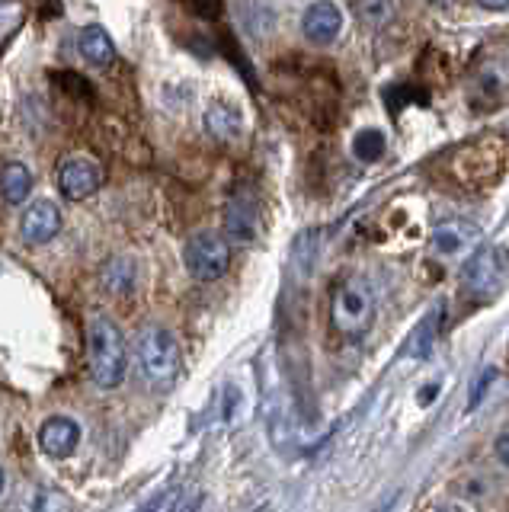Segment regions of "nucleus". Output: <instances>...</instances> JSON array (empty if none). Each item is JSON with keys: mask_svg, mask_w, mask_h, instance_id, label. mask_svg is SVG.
Here are the masks:
<instances>
[{"mask_svg": "<svg viewBox=\"0 0 509 512\" xmlns=\"http://www.w3.org/2000/svg\"><path fill=\"white\" fill-rule=\"evenodd\" d=\"M205 128H209V135L221 144H234L244 138V116L241 109L218 100L205 109Z\"/></svg>", "mask_w": 509, "mask_h": 512, "instance_id": "ddd939ff", "label": "nucleus"}, {"mask_svg": "<svg viewBox=\"0 0 509 512\" xmlns=\"http://www.w3.org/2000/svg\"><path fill=\"white\" fill-rule=\"evenodd\" d=\"M260 231V205L250 189H234L225 205V234L234 244H250Z\"/></svg>", "mask_w": 509, "mask_h": 512, "instance_id": "6e6552de", "label": "nucleus"}, {"mask_svg": "<svg viewBox=\"0 0 509 512\" xmlns=\"http://www.w3.org/2000/svg\"><path fill=\"white\" fill-rule=\"evenodd\" d=\"M183 266L196 282H215L231 266V244L218 231H199L186 240L183 247Z\"/></svg>", "mask_w": 509, "mask_h": 512, "instance_id": "39448f33", "label": "nucleus"}, {"mask_svg": "<svg viewBox=\"0 0 509 512\" xmlns=\"http://www.w3.org/2000/svg\"><path fill=\"white\" fill-rule=\"evenodd\" d=\"M55 183H58V192L65 199L84 202V199H90L93 192L100 189V183H103V167L93 157H87V154H74V157H68L65 164L58 167Z\"/></svg>", "mask_w": 509, "mask_h": 512, "instance_id": "423d86ee", "label": "nucleus"}, {"mask_svg": "<svg viewBox=\"0 0 509 512\" xmlns=\"http://www.w3.org/2000/svg\"><path fill=\"white\" fill-rule=\"evenodd\" d=\"M497 455L503 458V464H509V426L497 436Z\"/></svg>", "mask_w": 509, "mask_h": 512, "instance_id": "b1692460", "label": "nucleus"}, {"mask_svg": "<svg viewBox=\"0 0 509 512\" xmlns=\"http://www.w3.org/2000/svg\"><path fill=\"white\" fill-rule=\"evenodd\" d=\"M52 80L61 90H68V96H77V100H84V96L90 100V96H93V87L87 84L81 74H74V71H58V74H52Z\"/></svg>", "mask_w": 509, "mask_h": 512, "instance_id": "412c9836", "label": "nucleus"}, {"mask_svg": "<svg viewBox=\"0 0 509 512\" xmlns=\"http://www.w3.org/2000/svg\"><path fill=\"white\" fill-rule=\"evenodd\" d=\"M333 327L343 336H365L375 320V288L365 276H349L337 285L330 301Z\"/></svg>", "mask_w": 509, "mask_h": 512, "instance_id": "f03ea898", "label": "nucleus"}, {"mask_svg": "<svg viewBox=\"0 0 509 512\" xmlns=\"http://www.w3.org/2000/svg\"><path fill=\"white\" fill-rule=\"evenodd\" d=\"M429 4H433V7H449L452 0H429Z\"/></svg>", "mask_w": 509, "mask_h": 512, "instance_id": "bb28decb", "label": "nucleus"}, {"mask_svg": "<svg viewBox=\"0 0 509 512\" xmlns=\"http://www.w3.org/2000/svg\"><path fill=\"white\" fill-rule=\"evenodd\" d=\"M509 276V253L506 247H481L477 253H471V260L461 269V285L465 292L477 301H493L506 285Z\"/></svg>", "mask_w": 509, "mask_h": 512, "instance_id": "20e7f679", "label": "nucleus"}, {"mask_svg": "<svg viewBox=\"0 0 509 512\" xmlns=\"http://www.w3.org/2000/svg\"><path fill=\"white\" fill-rule=\"evenodd\" d=\"M33 192V173L20 160H10V164L0 167V196L7 205H23Z\"/></svg>", "mask_w": 509, "mask_h": 512, "instance_id": "2eb2a0df", "label": "nucleus"}, {"mask_svg": "<svg viewBox=\"0 0 509 512\" xmlns=\"http://www.w3.org/2000/svg\"><path fill=\"white\" fill-rule=\"evenodd\" d=\"M180 500H183V490H180V487H170V490L154 493L151 500H148L145 506H141L138 512H173Z\"/></svg>", "mask_w": 509, "mask_h": 512, "instance_id": "4be33fe9", "label": "nucleus"}, {"mask_svg": "<svg viewBox=\"0 0 509 512\" xmlns=\"http://www.w3.org/2000/svg\"><path fill=\"white\" fill-rule=\"evenodd\" d=\"M138 282V266L132 256H116L103 266V288L113 295H129Z\"/></svg>", "mask_w": 509, "mask_h": 512, "instance_id": "dca6fc26", "label": "nucleus"}, {"mask_svg": "<svg viewBox=\"0 0 509 512\" xmlns=\"http://www.w3.org/2000/svg\"><path fill=\"white\" fill-rule=\"evenodd\" d=\"M77 442H81V426H77L71 416H52V420H45L39 429L42 452L52 458H71Z\"/></svg>", "mask_w": 509, "mask_h": 512, "instance_id": "f8f14e48", "label": "nucleus"}, {"mask_svg": "<svg viewBox=\"0 0 509 512\" xmlns=\"http://www.w3.org/2000/svg\"><path fill=\"white\" fill-rule=\"evenodd\" d=\"M343 29V10L333 0H314L301 16V32L314 45H330Z\"/></svg>", "mask_w": 509, "mask_h": 512, "instance_id": "9d476101", "label": "nucleus"}, {"mask_svg": "<svg viewBox=\"0 0 509 512\" xmlns=\"http://www.w3.org/2000/svg\"><path fill=\"white\" fill-rule=\"evenodd\" d=\"M77 48H81V55L90 64H97V68H106V64L116 61V42L97 23H90V26L81 29V36H77Z\"/></svg>", "mask_w": 509, "mask_h": 512, "instance_id": "4468645a", "label": "nucleus"}, {"mask_svg": "<svg viewBox=\"0 0 509 512\" xmlns=\"http://www.w3.org/2000/svg\"><path fill=\"white\" fill-rule=\"evenodd\" d=\"M87 346H90V375L97 388L113 391L122 384L129 372V346H125L122 330L109 317H93L87 327Z\"/></svg>", "mask_w": 509, "mask_h": 512, "instance_id": "f257e3e1", "label": "nucleus"}, {"mask_svg": "<svg viewBox=\"0 0 509 512\" xmlns=\"http://www.w3.org/2000/svg\"><path fill=\"white\" fill-rule=\"evenodd\" d=\"M468 96H471V106H477V109H497V106H503L506 96H509V64L500 61V58L484 61L481 68L474 71V77H471Z\"/></svg>", "mask_w": 509, "mask_h": 512, "instance_id": "0eeeda50", "label": "nucleus"}, {"mask_svg": "<svg viewBox=\"0 0 509 512\" xmlns=\"http://www.w3.org/2000/svg\"><path fill=\"white\" fill-rule=\"evenodd\" d=\"M493 378H497V368H487V372H484V378H481V384H474V391H471V400H468V407H474V404H477V400H481V397H484V391H487V384H490Z\"/></svg>", "mask_w": 509, "mask_h": 512, "instance_id": "5701e85b", "label": "nucleus"}, {"mask_svg": "<svg viewBox=\"0 0 509 512\" xmlns=\"http://www.w3.org/2000/svg\"><path fill=\"white\" fill-rule=\"evenodd\" d=\"M23 512H61V496L49 487H36L26 493Z\"/></svg>", "mask_w": 509, "mask_h": 512, "instance_id": "6ab92c4d", "label": "nucleus"}, {"mask_svg": "<svg viewBox=\"0 0 509 512\" xmlns=\"http://www.w3.org/2000/svg\"><path fill=\"white\" fill-rule=\"evenodd\" d=\"M0 490H4V471H0Z\"/></svg>", "mask_w": 509, "mask_h": 512, "instance_id": "c85d7f7f", "label": "nucleus"}, {"mask_svg": "<svg viewBox=\"0 0 509 512\" xmlns=\"http://www.w3.org/2000/svg\"><path fill=\"white\" fill-rule=\"evenodd\" d=\"M138 362H141V372H145V378L157 391L173 388V381L180 378V368H183V352H180L177 336L164 327H148L138 336Z\"/></svg>", "mask_w": 509, "mask_h": 512, "instance_id": "7ed1b4c3", "label": "nucleus"}, {"mask_svg": "<svg viewBox=\"0 0 509 512\" xmlns=\"http://www.w3.org/2000/svg\"><path fill=\"white\" fill-rule=\"evenodd\" d=\"M359 13L365 16V23L385 26L394 16V0H359Z\"/></svg>", "mask_w": 509, "mask_h": 512, "instance_id": "aec40b11", "label": "nucleus"}, {"mask_svg": "<svg viewBox=\"0 0 509 512\" xmlns=\"http://www.w3.org/2000/svg\"><path fill=\"white\" fill-rule=\"evenodd\" d=\"M385 148H388L385 132L375 125H365L353 135V157L359 160V164H375V160L385 157Z\"/></svg>", "mask_w": 509, "mask_h": 512, "instance_id": "f3484780", "label": "nucleus"}, {"mask_svg": "<svg viewBox=\"0 0 509 512\" xmlns=\"http://www.w3.org/2000/svg\"><path fill=\"white\" fill-rule=\"evenodd\" d=\"M61 224H65V218H61V208L52 199H39L23 212L20 234H23L26 244L42 247V244H49V240H55L61 234Z\"/></svg>", "mask_w": 509, "mask_h": 512, "instance_id": "1a4fd4ad", "label": "nucleus"}, {"mask_svg": "<svg viewBox=\"0 0 509 512\" xmlns=\"http://www.w3.org/2000/svg\"><path fill=\"white\" fill-rule=\"evenodd\" d=\"M199 13H205V16H212V13H218V0H189Z\"/></svg>", "mask_w": 509, "mask_h": 512, "instance_id": "393cba45", "label": "nucleus"}, {"mask_svg": "<svg viewBox=\"0 0 509 512\" xmlns=\"http://www.w3.org/2000/svg\"><path fill=\"white\" fill-rule=\"evenodd\" d=\"M436 330H439V308H436V311H429V314L420 320V327L413 330L410 343H407V349H404L407 356H410V359H426V356H429V349H433Z\"/></svg>", "mask_w": 509, "mask_h": 512, "instance_id": "a211bd4d", "label": "nucleus"}, {"mask_svg": "<svg viewBox=\"0 0 509 512\" xmlns=\"http://www.w3.org/2000/svg\"><path fill=\"white\" fill-rule=\"evenodd\" d=\"M439 512H461L458 506H445V509H439Z\"/></svg>", "mask_w": 509, "mask_h": 512, "instance_id": "cd10ccee", "label": "nucleus"}, {"mask_svg": "<svg viewBox=\"0 0 509 512\" xmlns=\"http://www.w3.org/2000/svg\"><path fill=\"white\" fill-rule=\"evenodd\" d=\"M477 228L465 218H449L433 228V250L445 260H452V256H461L468 253L471 247H477Z\"/></svg>", "mask_w": 509, "mask_h": 512, "instance_id": "9b49d317", "label": "nucleus"}, {"mask_svg": "<svg viewBox=\"0 0 509 512\" xmlns=\"http://www.w3.org/2000/svg\"><path fill=\"white\" fill-rule=\"evenodd\" d=\"M484 10H509V0H477Z\"/></svg>", "mask_w": 509, "mask_h": 512, "instance_id": "a878e982", "label": "nucleus"}]
</instances>
